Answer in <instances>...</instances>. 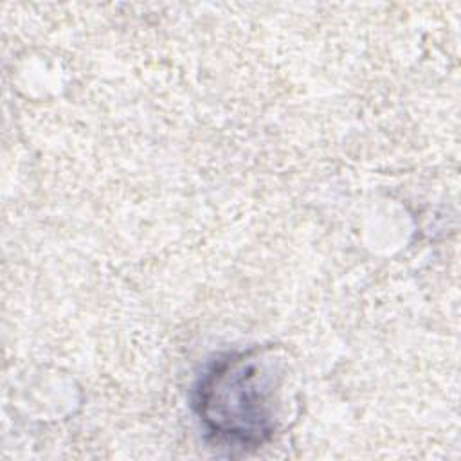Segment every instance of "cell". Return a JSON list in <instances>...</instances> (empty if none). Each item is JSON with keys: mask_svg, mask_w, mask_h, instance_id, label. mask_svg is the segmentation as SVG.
Here are the masks:
<instances>
[{"mask_svg": "<svg viewBox=\"0 0 461 461\" xmlns=\"http://www.w3.org/2000/svg\"><path fill=\"white\" fill-rule=\"evenodd\" d=\"M279 375L259 349L214 358L193 389V409L218 443L254 448L276 430Z\"/></svg>", "mask_w": 461, "mask_h": 461, "instance_id": "cell-1", "label": "cell"}]
</instances>
